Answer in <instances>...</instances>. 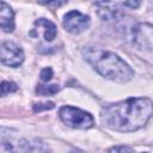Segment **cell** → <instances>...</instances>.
I'll return each mask as SVG.
<instances>
[{
    "instance_id": "1",
    "label": "cell",
    "mask_w": 153,
    "mask_h": 153,
    "mask_svg": "<svg viewBox=\"0 0 153 153\" xmlns=\"http://www.w3.org/2000/svg\"><path fill=\"white\" fill-rule=\"evenodd\" d=\"M153 115L149 98H128L109 104L100 111L102 123L116 131H135L142 128Z\"/></svg>"
},
{
    "instance_id": "2",
    "label": "cell",
    "mask_w": 153,
    "mask_h": 153,
    "mask_svg": "<svg viewBox=\"0 0 153 153\" xmlns=\"http://www.w3.org/2000/svg\"><path fill=\"white\" fill-rule=\"evenodd\" d=\"M84 56L96 72L109 80L124 84L134 76V71L130 66L111 51L86 48L84 50Z\"/></svg>"
},
{
    "instance_id": "3",
    "label": "cell",
    "mask_w": 153,
    "mask_h": 153,
    "mask_svg": "<svg viewBox=\"0 0 153 153\" xmlns=\"http://www.w3.org/2000/svg\"><path fill=\"white\" fill-rule=\"evenodd\" d=\"M59 115L65 124L75 129H88L94 124V120L91 114L71 105L62 106Z\"/></svg>"
},
{
    "instance_id": "4",
    "label": "cell",
    "mask_w": 153,
    "mask_h": 153,
    "mask_svg": "<svg viewBox=\"0 0 153 153\" xmlns=\"http://www.w3.org/2000/svg\"><path fill=\"white\" fill-rule=\"evenodd\" d=\"M133 42L143 50L153 51V25L148 23H139L133 27Z\"/></svg>"
},
{
    "instance_id": "5",
    "label": "cell",
    "mask_w": 153,
    "mask_h": 153,
    "mask_svg": "<svg viewBox=\"0 0 153 153\" xmlns=\"http://www.w3.org/2000/svg\"><path fill=\"white\" fill-rule=\"evenodd\" d=\"M0 57L4 65L10 67H18L24 61V53L13 42H2L0 48Z\"/></svg>"
},
{
    "instance_id": "6",
    "label": "cell",
    "mask_w": 153,
    "mask_h": 153,
    "mask_svg": "<svg viewBox=\"0 0 153 153\" xmlns=\"http://www.w3.org/2000/svg\"><path fill=\"white\" fill-rule=\"evenodd\" d=\"M90 25V17L82 14L81 12L73 10L65 16L63 26L68 32L72 33H80L86 30Z\"/></svg>"
},
{
    "instance_id": "7",
    "label": "cell",
    "mask_w": 153,
    "mask_h": 153,
    "mask_svg": "<svg viewBox=\"0 0 153 153\" xmlns=\"http://www.w3.org/2000/svg\"><path fill=\"white\" fill-rule=\"evenodd\" d=\"M96 7H97V14L103 20L115 19L120 14V8L114 2H111L110 0H99V1H97Z\"/></svg>"
},
{
    "instance_id": "8",
    "label": "cell",
    "mask_w": 153,
    "mask_h": 153,
    "mask_svg": "<svg viewBox=\"0 0 153 153\" xmlns=\"http://www.w3.org/2000/svg\"><path fill=\"white\" fill-rule=\"evenodd\" d=\"M0 25L4 32H12L14 29L13 10L4 0H1V8H0Z\"/></svg>"
},
{
    "instance_id": "9",
    "label": "cell",
    "mask_w": 153,
    "mask_h": 153,
    "mask_svg": "<svg viewBox=\"0 0 153 153\" xmlns=\"http://www.w3.org/2000/svg\"><path fill=\"white\" fill-rule=\"evenodd\" d=\"M35 26H38L39 29L43 30V36H44V39L50 42L53 41L55 37H56V26L53 22L45 19V18H39L35 22Z\"/></svg>"
},
{
    "instance_id": "10",
    "label": "cell",
    "mask_w": 153,
    "mask_h": 153,
    "mask_svg": "<svg viewBox=\"0 0 153 153\" xmlns=\"http://www.w3.org/2000/svg\"><path fill=\"white\" fill-rule=\"evenodd\" d=\"M59 91V85L56 84H53V85H38L37 88H36V92L38 94H42V96H47V94H54Z\"/></svg>"
},
{
    "instance_id": "11",
    "label": "cell",
    "mask_w": 153,
    "mask_h": 153,
    "mask_svg": "<svg viewBox=\"0 0 153 153\" xmlns=\"http://www.w3.org/2000/svg\"><path fill=\"white\" fill-rule=\"evenodd\" d=\"M17 88L18 87H17V85L14 82H12V81H2L1 82V96L5 97L11 92L17 91Z\"/></svg>"
},
{
    "instance_id": "12",
    "label": "cell",
    "mask_w": 153,
    "mask_h": 153,
    "mask_svg": "<svg viewBox=\"0 0 153 153\" xmlns=\"http://www.w3.org/2000/svg\"><path fill=\"white\" fill-rule=\"evenodd\" d=\"M41 4L49 7H61L68 2V0H39Z\"/></svg>"
},
{
    "instance_id": "13",
    "label": "cell",
    "mask_w": 153,
    "mask_h": 153,
    "mask_svg": "<svg viewBox=\"0 0 153 153\" xmlns=\"http://www.w3.org/2000/svg\"><path fill=\"white\" fill-rule=\"evenodd\" d=\"M54 108V103L49 102V103H42V104H35L33 105V111L37 112V111H42V110H49V109H53Z\"/></svg>"
},
{
    "instance_id": "14",
    "label": "cell",
    "mask_w": 153,
    "mask_h": 153,
    "mask_svg": "<svg viewBox=\"0 0 153 153\" xmlns=\"http://www.w3.org/2000/svg\"><path fill=\"white\" fill-rule=\"evenodd\" d=\"M53 76V69L50 67H47V68H43L41 71V79L43 81H49Z\"/></svg>"
},
{
    "instance_id": "15",
    "label": "cell",
    "mask_w": 153,
    "mask_h": 153,
    "mask_svg": "<svg viewBox=\"0 0 153 153\" xmlns=\"http://www.w3.org/2000/svg\"><path fill=\"white\" fill-rule=\"evenodd\" d=\"M123 5L129 8H137L141 5V0H123Z\"/></svg>"
},
{
    "instance_id": "16",
    "label": "cell",
    "mask_w": 153,
    "mask_h": 153,
    "mask_svg": "<svg viewBox=\"0 0 153 153\" xmlns=\"http://www.w3.org/2000/svg\"><path fill=\"white\" fill-rule=\"evenodd\" d=\"M110 152H124V151H128V152H131L133 148L130 147H126V146H116V147H112L109 149Z\"/></svg>"
}]
</instances>
